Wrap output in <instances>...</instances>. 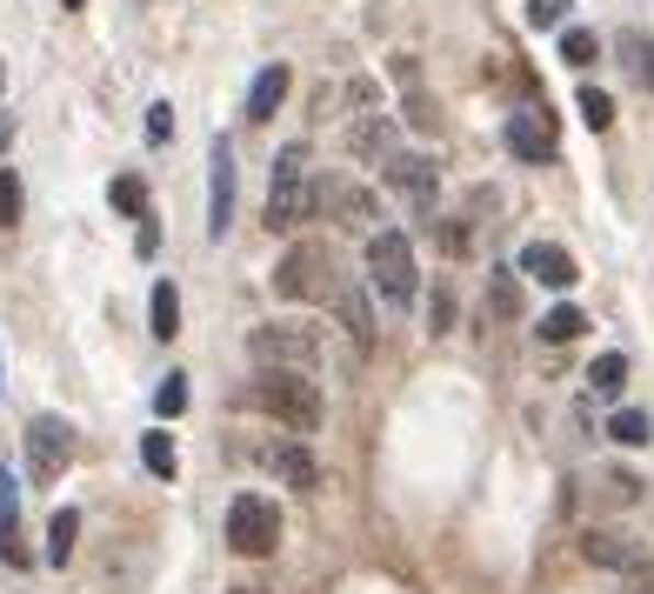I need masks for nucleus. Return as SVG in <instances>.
I'll return each mask as SVG.
<instances>
[{
  "label": "nucleus",
  "instance_id": "nucleus-35",
  "mask_svg": "<svg viewBox=\"0 0 654 594\" xmlns=\"http://www.w3.org/2000/svg\"><path fill=\"white\" fill-rule=\"evenodd\" d=\"M448 321H454V294L441 288V294H435V307H428V327H435V334H448Z\"/></svg>",
  "mask_w": 654,
  "mask_h": 594
},
{
  "label": "nucleus",
  "instance_id": "nucleus-5",
  "mask_svg": "<svg viewBox=\"0 0 654 594\" xmlns=\"http://www.w3.org/2000/svg\"><path fill=\"white\" fill-rule=\"evenodd\" d=\"M248 355H255L261 368L307 374V368L320 361V334H314L307 321H268V327H255V334H248Z\"/></svg>",
  "mask_w": 654,
  "mask_h": 594
},
{
  "label": "nucleus",
  "instance_id": "nucleus-33",
  "mask_svg": "<svg viewBox=\"0 0 654 594\" xmlns=\"http://www.w3.org/2000/svg\"><path fill=\"white\" fill-rule=\"evenodd\" d=\"M567 8L575 0H528V27H567Z\"/></svg>",
  "mask_w": 654,
  "mask_h": 594
},
{
  "label": "nucleus",
  "instance_id": "nucleus-37",
  "mask_svg": "<svg viewBox=\"0 0 654 594\" xmlns=\"http://www.w3.org/2000/svg\"><path fill=\"white\" fill-rule=\"evenodd\" d=\"M441 247H448V254H467V227H454V221H441Z\"/></svg>",
  "mask_w": 654,
  "mask_h": 594
},
{
  "label": "nucleus",
  "instance_id": "nucleus-6",
  "mask_svg": "<svg viewBox=\"0 0 654 594\" xmlns=\"http://www.w3.org/2000/svg\"><path fill=\"white\" fill-rule=\"evenodd\" d=\"M227 548L248 554V561H261V554L281 548V515H274L268 494H234V507H227Z\"/></svg>",
  "mask_w": 654,
  "mask_h": 594
},
{
  "label": "nucleus",
  "instance_id": "nucleus-41",
  "mask_svg": "<svg viewBox=\"0 0 654 594\" xmlns=\"http://www.w3.org/2000/svg\"><path fill=\"white\" fill-rule=\"evenodd\" d=\"M234 594H268V587H234Z\"/></svg>",
  "mask_w": 654,
  "mask_h": 594
},
{
  "label": "nucleus",
  "instance_id": "nucleus-10",
  "mask_svg": "<svg viewBox=\"0 0 654 594\" xmlns=\"http://www.w3.org/2000/svg\"><path fill=\"white\" fill-rule=\"evenodd\" d=\"M582 554H588L595 568H608V574H641V568H647V541H634V535H621V528H588V535H582Z\"/></svg>",
  "mask_w": 654,
  "mask_h": 594
},
{
  "label": "nucleus",
  "instance_id": "nucleus-24",
  "mask_svg": "<svg viewBox=\"0 0 654 594\" xmlns=\"http://www.w3.org/2000/svg\"><path fill=\"white\" fill-rule=\"evenodd\" d=\"M588 388H595L601 401H614V394L628 388V355H595V368H588Z\"/></svg>",
  "mask_w": 654,
  "mask_h": 594
},
{
  "label": "nucleus",
  "instance_id": "nucleus-13",
  "mask_svg": "<svg viewBox=\"0 0 654 594\" xmlns=\"http://www.w3.org/2000/svg\"><path fill=\"white\" fill-rule=\"evenodd\" d=\"M521 274H534L541 288H575V281H582L575 254L554 247V240H528V247H521Z\"/></svg>",
  "mask_w": 654,
  "mask_h": 594
},
{
  "label": "nucleus",
  "instance_id": "nucleus-18",
  "mask_svg": "<svg viewBox=\"0 0 654 594\" xmlns=\"http://www.w3.org/2000/svg\"><path fill=\"white\" fill-rule=\"evenodd\" d=\"M147 321H154V341H174V334H181V294H174V281H154Z\"/></svg>",
  "mask_w": 654,
  "mask_h": 594
},
{
  "label": "nucleus",
  "instance_id": "nucleus-17",
  "mask_svg": "<svg viewBox=\"0 0 654 594\" xmlns=\"http://www.w3.org/2000/svg\"><path fill=\"white\" fill-rule=\"evenodd\" d=\"M621 67H628V80H634V88H647L654 94V41L641 34V27H621Z\"/></svg>",
  "mask_w": 654,
  "mask_h": 594
},
{
  "label": "nucleus",
  "instance_id": "nucleus-15",
  "mask_svg": "<svg viewBox=\"0 0 654 594\" xmlns=\"http://www.w3.org/2000/svg\"><path fill=\"white\" fill-rule=\"evenodd\" d=\"M287 88H294L287 60H268V67L255 74V88H248V121H274V108L287 101Z\"/></svg>",
  "mask_w": 654,
  "mask_h": 594
},
{
  "label": "nucleus",
  "instance_id": "nucleus-42",
  "mask_svg": "<svg viewBox=\"0 0 654 594\" xmlns=\"http://www.w3.org/2000/svg\"><path fill=\"white\" fill-rule=\"evenodd\" d=\"M60 8H88V0H60Z\"/></svg>",
  "mask_w": 654,
  "mask_h": 594
},
{
  "label": "nucleus",
  "instance_id": "nucleus-39",
  "mask_svg": "<svg viewBox=\"0 0 654 594\" xmlns=\"http://www.w3.org/2000/svg\"><path fill=\"white\" fill-rule=\"evenodd\" d=\"M8 141H14V114H0V154H8Z\"/></svg>",
  "mask_w": 654,
  "mask_h": 594
},
{
  "label": "nucleus",
  "instance_id": "nucleus-20",
  "mask_svg": "<svg viewBox=\"0 0 654 594\" xmlns=\"http://www.w3.org/2000/svg\"><path fill=\"white\" fill-rule=\"evenodd\" d=\"M341 327H348V341H354L361 355L374 348V314H368V294H361V288L341 294Z\"/></svg>",
  "mask_w": 654,
  "mask_h": 594
},
{
  "label": "nucleus",
  "instance_id": "nucleus-30",
  "mask_svg": "<svg viewBox=\"0 0 654 594\" xmlns=\"http://www.w3.org/2000/svg\"><path fill=\"white\" fill-rule=\"evenodd\" d=\"M154 414H160V421H174V414H188V374H168V381H160V388H154Z\"/></svg>",
  "mask_w": 654,
  "mask_h": 594
},
{
  "label": "nucleus",
  "instance_id": "nucleus-25",
  "mask_svg": "<svg viewBox=\"0 0 654 594\" xmlns=\"http://www.w3.org/2000/svg\"><path fill=\"white\" fill-rule=\"evenodd\" d=\"M575 334H588V314H582V307H548V314H541V341L561 348V341H575Z\"/></svg>",
  "mask_w": 654,
  "mask_h": 594
},
{
  "label": "nucleus",
  "instance_id": "nucleus-14",
  "mask_svg": "<svg viewBox=\"0 0 654 594\" xmlns=\"http://www.w3.org/2000/svg\"><path fill=\"white\" fill-rule=\"evenodd\" d=\"M268 468H274V481H287V487H301V494H314V487H320V461L307 455V441H301V435L274 441V448H268Z\"/></svg>",
  "mask_w": 654,
  "mask_h": 594
},
{
  "label": "nucleus",
  "instance_id": "nucleus-12",
  "mask_svg": "<svg viewBox=\"0 0 654 594\" xmlns=\"http://www.w3.org/2000/svg\"><path fill=\"white\" fill-rule=\"evenodd\" d=\"M508 154L528 160V167L554 160V114H548V108H521V114L508 121Z\"/></svg>",
  "mask_w": 654,
  "mask_h": 594
},
{
  "label": "nucleus",
  "instance_id": "nucleus-9",
  "mask_svg": "<svg viewBox=\"0 0 654 594\" xmlns=\"http://www.w3.org/2000/svg\"><path fill=\"white\" fill-rule=\"evenodd\" d=\"M381 181H387L407 208H421V214H428V208H435V194H441V167H435L428 154H394V160L381 167Z\"/></svg>",
  "mask_w": 654,
  "mask_h": 594
},
{
  "label": "nucleus",
  "instance_id": "nucleus-27",
  "mask_svg": "<svg viewBox=\"0 0 654 594\" xmlns=\"http://www.w3.org/2000/svg\"><path fill=\"white\" fill-rule=\"evenodd\" d=\"M575 114H582L595 134H608V127H614V94H601V88H582V94H575Z\"/></svg>",
  "mask_w": 654,
  "mask_h": 594
},
{
  "label": "nucleus",
  "instance_id": "nucleus-40",
  "mask_svg": "<svg viewBox=\"0 0 654 594\" xmlns=\"http://www.w3.org/2000/svg\"><path fill=\"white\" fill-rule=\"evenodd\" d=\"M628 594H654V574H647V581H634V587H628Z\"/></svg>",
  "mask_w": 654,
  "mask_h": 594
},
{
  "label": "nucleus",
  "instance_id": "nucleus-19",
  "mask_svg": "<svg viewBox=\"0 0 654 594\" xmlns=\"http://www.w3.org/2000/svg\"><path fill=\"white\" fill-rule=\"evenodd\" d=\"M641 487H647V481L628 474V468H601V474H595V501H601V507H634Z\"/></svg>",
  "mask_w": 654,
  "mask_h": 594
},
{
  "label": "nucleus",
  "instance_id": "nucleus-29",
  "mask_svg": "<svg viewBox=\"0 0 654 594\" xmlns=\"http://www.w3.org/2000/svg\"><path fill=\"white\" fill-rule=\"evenodd\" d=\"M595 54H601L595 27H561V60H567V67H588Z\"/></svg>",
  "mask_w": 654,
  "mask_h": 594
},
{
  "label": "nucleus",
  "instance_id": "nucleus-16",
  "mask_svg": "<svg viewBox=\"0 0 654 594\" xmlns=\"http://www.w3.org/2000/svg\"><path fill=\"white\" fill-rule=\"evenodd\" d=\"M348 147H354L361 160L387 167V160H394V121H387V114H361V121H354V134H348Z\"/></svg>",
  "mask_w": 654,
  "mask_h": 594
},
{
  "label": "nucleus",
  "instance_id": "nucleus-21",
  "mask_svg": "<svg viewBox=\"0 0 654 594\" xmlns=\"http://www.w3.org/2000/svg\"><path fill=\"white\" fill-rule=\"evenodd\" d=\"M74 541H80V515H74V507H60V515L47 522V561L67 568V561H74Z\"/></svg>",
  "mask_w": 654,
  "mask_h": 594
},
{
  "label": "nucleus",
  "instance_id": "nucleus-28",
  "mask_svg": "<svg viewBox=\"0 0 654 594\" xmlns=\"http://www.w3.org/2000/svg\"><path fill=\"white\" fill-rule=\"evenodd\" d=\"M108 201H114L127 221H147V181H140V175H121V181L108 188Z\"/></svg>",
  "mask_w": 654,
  "mask_h": 594
},
{
  "label": "nucleus",
  "instance_id": "nucleus-23",
  "mask_svg": "<svg viewBox=\"0 0 654 594\" xmlns=\"http://www.w3.org/2000/svg\"><path fill=\"white\" fill-rule=\"evenodd\" d=\"M140 461H147V474H160V481H174V468H181V455H174V441H168V428H154V435H140Z\"/></svg>",
  "mask_w": 654,
  "mask_h": 594
},
{
  "label": "nucleus",
  "instance_id": "nucleus-2",
  "mask_svg": "<svg viewBox=\"0 0 654 594\" xmlns=\"http://www.w3.org/2000/svg\"><path fill=\"white\" fill-rule=\"evenodd\" d=\"M248 401L261 407V414H274L287 435H314L320 428V414H327V401H320V388L307 381V374H287V368H261V381L248 388Z\"/></svg>",
  "mask_w": 654,
  "mask_h": 594
},
{
  "label": "nucleus",
  "instance_id": "nucleus-26",
  "mask_svg": "<svg viewBox=\"0 0 654 594\" xmlns=\"http://www.w3.org/2000/svg\"><path fill=\"white\" fill-rule=\"evenodd\" d=\"M608 435H614L621 448H647V441H654V428H647V414H641V407H614Z\"/></svg>",
  "mask_w": 654,
  "mask_h": 594
},
{
  "label": "nucleus",
  "instance_id": "nucleus-7",
  "mask_svg": "<svg viewBox=\"0 0 654 594\" xmlns=\"http://www.w3.org/2000/svg\"><path fill=\"white\" fill-rule=\"evenodd\" d=\"M27 468H34L41 487H54L74 468V421H60V414H34L27 421Z\"/></svg>",
  "mask_w": 654,
  "mask_h": 594
},
{
  "label": "nucleus",
  "instance_id": "nucleus-34",
  "mask_svg": "<svg viewBox=\"0 0 654 594\" xmlns=\"http://www.w3.org/2000/svg\"><path fill=\"white\" fill-rule=\"evenodd\" d=\"M147 141H174V108H168V101L147 108Z\"/></svg>",
  "mask_w": 654,
  "mask_h": 594
},
{
  "label": "nucleus",
  "instance_id": "nucleus-38",
  "mask_svg": "<svg viewBox=\"0 0 654 594\" xmlns=\"http://www.w3.org/2000/svg\"><path fill=\"white\" fill-rule=\"evenodd\" d=\"M134 247H140V254H154V247H160V227H154V221H140V234H134Z\"/></svg>",
  "mask_w": 654,
  "mask_h": 594
},
{
  "label": "nucleus",
  "instance_id": "nucleus-22",
  "mask_svg": "<svg viewBox=\"0 0 654 594\" xmlns=\"http://www.w3.org/2000/svg\"><path fill=\"white\" fill-rule=\"evenodd\" d=\"M487 307H495V321H515V314H521V281H515V268L487 274Z\"/></svg>",
  "mask_w": 654,
  "mask_h": 594
},
{
  "label": "nucleus",
  "instance_id": "nucleus-36",
  "mask_svg": "<svg viewBox=\"0 0 654 594\" xmlns=\"http://www.w3.org/2000/svg\"><path fill=\"white\" fill-rule=\"evenodd\" d=\"M407 121H415L421 134H435V121H441V114H435V101H421V94H415V101H407Z\"/></svg>",
  "mask_w": 654,
  "mask_h": 594
},
{
  "label": "nucleus",
  "instance_id": "nucleus-1",
  "mask_svg": "<svg viewBox=\"0 0 654 594\" xmlns=\"http://www.w3.org/2000/svg\"><path fill=\"white\" fill-rule=\"evenodd\" d=\"M274 294L281 301H341L348 274H341V254L327 240H294L274 268Z\"/></svg>",
  "mask_w": 654,
  "mask_h": 594
},
{
  "label": "nucleus",
  "instance_id": "nucleus-4",
  "mask_svg": "<svg viewBox=\"0 0 654 594\" xmlns=\"http://www.w3.org/2000/svg\"><path fill=\"white\" fill-rule=\"evenodd\" d=\"M314 208V188H307V141H287L268 167V227H301Z\"/></svg>",
  "mask_w": 654,
  "mask_h": 594
},
{
  "label": "nucleus",
  "instance_id": "nucleus-11",
  "mask_svg": "<svg viewBox=\"0 0 654 594\" xmlns=\"http://www.w3.org/2000/svg\"><path fill=\"white\" fill-rule=\"evenodd\" d=\"M234 227V141H214L207 154V234L221 240Z\"/></svg>",
  "mask_w": 654,
  "mask_h": 594
},
{
  "label": "nucleus",
  "instance_id": "nucleus-8",
  "mask_svg": "<svg viewBox=\"0 0 654 594\" xmlns=\"http://www.w3.org/2000/svg\"><path fill=\"white\" fill-rule=\"evenodd\" d=\"M320 208H327V221H335L341 234H381V201H374V188H361V181H320V194H314Z\"/></svg>",
  "mask_w": 654,
  "mask_h": 594
},
{
  "label": "nucleus",
  "instance_id": "nucleus-31",
  "mask_svg": "<svg viewBox=\"0 0 654 594\" xmlns=\"http://www.w3.org/2000/svg\"><path fill=\"white\" fill-rule=\"evenodd\" d=\"M21 208H27L21 175H14V167H0V227H21Z\"/></svg>",
  "mask_w": 654,
  "mask_h": 594
},
{
  "label": "nucleus",
  "instance_id": "nucleus-32",
  "mask_svg": "<svg viewBox=\"0 0 654 594\" xmlns=\"http://www.w3.org/2000/svg\"><path fill=\"white\" fill-rule=\"evenodd\" d=\"M21 522V481H14V468L0 461V528H14Z\"/></svg>",
  "mask_w": 654,
  "mask_h": 594
},
{
  "label": "nucleus",
  "instance_id": "nucleus-3",
  "mask_svg": "<svg viewBox=\"0 0 654 594\" xmlns=\"http://www.w3.org/2000/svg\"><path fill=\"white\" fill-rule=\"evenodd\" d=\"M368 281L387 307H415L421 294V268H415V240H407L401 227H381L368 240Z\"/></svg>",
  "mask_w": 654,
  "mask_h": 594
}]
</instances>
